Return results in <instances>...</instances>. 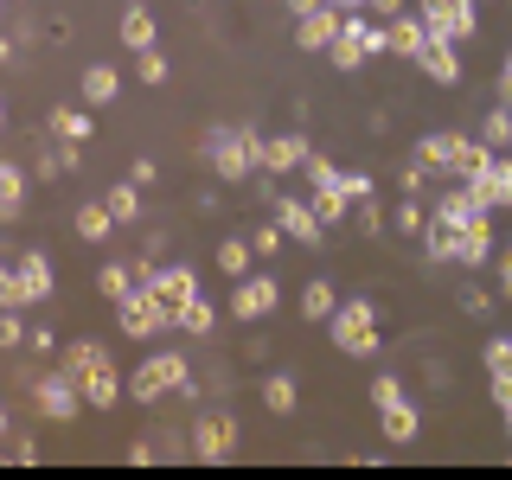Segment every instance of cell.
Returning <instances> with one entry per match:
<instances>
[{
  "label": "cell",
  "instance_id": "8",
  "mask_svg": "<svg viewBox=\"0 0 512 480\" xmlns=\"http://www.w3.org/2000/svg\"><path fill=\"white\" fill-rule=\"evenodd\" d=\"M32 404H39V416H52V423H71V416L84 410V391H77V378L58 365V372H45L32 384Z\"/></svg>",
  "mask_w": 512,
  "mask_h": 480
},
{
  "label": "cell",
  "instance_id": "47",
  "mask_svg": "<svg viewBox=\"0 0 512 480\" xmlns=\"http://www.w3.org/2000/svg\"><path fill=\"white\" fill-rule=\"evenodd\" d=\"M397 186H404V192H423V186H429V167L410 154V160H404V173H397Z\"/></svg>",
  "mask_w": 512,
  "mask_h": 480
},
{
  "label": "cell",
  "instance_id": "19",
  "mask_svg": "<svg viewBox=\"0 0 512 480\" xmlns=\"http://www.w3.org/2000/svg\"><path fill=\"white\" fill-rule=\"evenodd\" d=\"M480 199H487V212H506V205H512V154L500 148V154H493V167L487 173H480Z\"/></svg>",
  "mask_w": 512,
  "mask_h": 480
},
{
  "label": "cell",
  "instance_id": "52",
  "mask_svg": "<svg viewBox=\"0 0 512 480\" xmlns=\"http://www.w3.org/2000/svg\"><path fill=\"white\" fill-rule=\"evenodd\" d=\"M359 224H365V231H378V224H384V212H378L372 199H359Z\"/></svg>",
  "mask_w": 512,
  "mask_h": 480
},
{
  "label": "cell",
  "instance_id": "37",
  "mask_svg": "<svg viewBox=\"0 0 512 480\" xmlns=\"http://www.w3.org/2000/svg\"><path fill=\"white\" fill-rule=\"evenodd\" d=\"M96 288H103V301H122L128 288H135V269H128V263H103V269H96Z\"/></svg>",
  "mask_w": 512,
  "mask_h": 480
},
{
  "label": "cell",
  "instance_id": "24",
  "mask_svg": "<svg viewBox=\"0 0 512 480\" xmlns=\"http://www.w3.org/2000/svg\"><path fill=\"white\" fill-rule=\"evenodd\" d=\"M20 212H26V167L0 160V224H13Z\"/></svg>",
  "mask_w": 512,
  "mask_h": 480
},
{
  "label": "cell",
  "instance_id": "55",
  "mask_svg": "<svg viewBox=\"0 0 512 480\" xmlns=\"http://www.w3.org/2000/svg\"><path fill=\"white\" fill-rule=\"evenodd\" d=\"M365 13H404V0H365Z\"/></svg>",
  "mask_w": 512,
  "mask_h": 480
},
{
  "label": "cell",
  "instance_id": "9",
  "mask_svg": "<svg viewBox=\"0 0 512 480\" xmlns=\"http://www.w3.org/2000/svg\"><path fill=\"white\" fill-rule=\"evenodd\" d=\"M250 154H256V173H295L308 160V135H256L250 128Z\"/></svg>",
  "mask_w": 512,
  "mask_h": 480
},
{
  "label": "cell",
  "instance_id": "26",
  "mask_svg": "<svg viewBox=\"0 0 512 480\" xmlns=\"http://www.w3.org/2000/svg\"><path fill=\"white\" fill-rule=\"evenodd\" d=\"M71 224H77V237H84V244H109V231H116L109 205H96V199H90V205H77V218H71Z\"/></svg>",
  "mask_w": 512,
  "mask_h": 480
},
{
  "label": "cell",
  "instance_id": "54",
  "mask_svg": "<svg viewBox=\"0 0 512 480\" xmlns=\"http://www.w3.org/2000/svg\"><path fill=\"white\" fill-rule=\"evenodd\" d=\"M500 103H512V52H506V64H500Z\"/></svg>",
  "mask_w": 512,
  "mask_h": 480
},
{
  "label": "cell",
  "instance_id": "28",
  "mask_svg": "<svg viewBox=\"0 0 512 480\" xmlns=\"http://www.w3.org/2000/svg\"><path fill=\"white\" fill-rule=\"evenodd\" d=\"M423 256H429V263H455V224H448V218L423 224Z\"/></svg>",
  "mask_w": 512,
  "mask_h": 480
},
{
  "label": "cell",
  "instance_id": "31",
  "mask_svg": "<svg viewBox=\"0 0 512 480\" xmlns=\"http://www.w3.org/2000/svg\"><path fill=\"white\" fill-rule=\"evenodd\" d=\"M263 404L276 410V416H288V410L301 404V384L288 378V372H269V378H263Z\"/></svg>",
  "mask_w": 512,
  "mask_h": 480
},
{
  "label": "cell",
  "instance_id": "59",
  "mask_svg": "<svg viewBox=\"0 0 512 480\" xmlns=\"http://www.w3.org/2000/svg\"><path fill=\"white\" fill-rule=\"evenodd\" d=\"M500 416H506V442H512V404H506V410H500Z\"/></svg>",
  "mask_w": 512,
  "mask_h": 480
},
{
  "label": "cell",
  "instance_id": "12",
  "mask_svg": "<svg viewBox=\"0 0 512 480\" xmlns=\"http://www.w3.org/2000/svg\"><path fill=\"white\" fill-rule=\"evenodd\" d=\"M148 288L160 295V308H167V320L180 327V308H186L192 295H199V276H192L186 263H167V269H154V282H148Z\"/></svg>",
  "mask_w": 512,
  "mask_h": 480
},
{
  "label": "cell",
  "instance_id": "6",
  "mask_svg": "<svg viewBox=\"0 0 512 480\" xmlns=\"http://www.w3.org/2000/svg\"><path fill=\"white\" fill-rule=\"evenodd\" d=\"M480 0H416V13H423V26L436 32V39H455V45H468L474 32H480Z\"/></svg>",
  "mask_w": 512,
  "mask_h": 480
},
{
  "label": "cell",
  "instance_id": "15",
  "mask_svg": "<svg viewBox=\"0 0 512 480\" xmlns=\"http://www.w3.org/2000/svg\"><path fill=\"white\" fill-rule=\"evenodd\" d=\"M340 39V7H314L295 20V45L301 52H327V45Z\"/></svg>",
  "mask_w": 512,
  "mask_h": 480
},
{
  "label": "cell",
  "instance_id": "2",
  "mask_svg": "<svg viewBox=\"0 0 512 480\" xmlns=\"http://www.w3.org/2000/svg\"><path fill=\"white\" fill-rule=\"evenodd\" d=\"M327 340H333V352H346V359H372L378 352V308L365 295L340 301L333 320H327Z\"/></svg>",
  "mask_w": 512,
  "mask_h": 480
},
{
  "label": "cell",
  "instance_id": "16",
  "mask_svg": "<svg viewBox=\"0 0 512 480\" xmlns=\"http://www.w3.org/2000/svg\"><path fill=\"white\" fill-rule=\"evenodd\" d=\"M378 429H384V442H391V448H410L416 436H423V416H416L410 397H397V404L378 410Z\"/></svg>",
  "mask_w": 512,
  "mask_h": 480
},
{
  "label": "cell",
  "instance_id": "5",
  "mask_svg": "<svg viewBox=\"0 0 512 480\" xmlns=\"http://www.w3.org/2000/svg\"><path fill=\"white\" fill-rule=\"evenodd\" d=\"M116 327L128 333V340H154V333H173V320H167V308H160L154 288L135 282V288L116 301Z\"/></svg>",
  "mask_w": 512,
  "mask_h": 480
},
{
  "label": "cell",
  "instance_id": "60",
  "mask_svg": "<svg viewBox=\"0 0 512 480\" xmlns=\"http://www.w3.org/2000/svg\"><path fill=\"white\" fill-rule=\"evenodd\" d=\"M0 128H7V103H0Z\"/></svg>",
  "mask_w": 512,
  "mask_h": 480
},
{
  "label": "cell",
  "instance_id": "17",
  "mask_svg": "<svg viewBox=\"0 0 512 480\" xmlns=\"http://www.w3.org/2000/svg\"><path fill=\"white\" fill-rule=\"evenodd\" d=\"M13 269H20V288H26V301H52V288H58V269H52V256L26 250Z\"/></svg>",
  "mask_w": 512,
  "mask_h": 480
},
{
  "label": "cell",
  "instance_id": "36",
  "mask_svg": "<svg viewBox=\"0 0 512 480\" xmlns=\"http://www.w3.org/2000/svg\"><path fill=\"white\" fill-rule=\"evenodd\" d=\"M327 58H333V71H359V64L372 58V52H365V45H359V39H352V32L340 26V39L327 45Z\"/></svg>",
  "mask_w": 512,
  "mask_h": 480
},
{
  "label": "cell",
  "instance_id": "4",
  "mask_svg": "<svg viewBox=\"0 0 512 480\" xmlns=\"http://www.w3.org/2000/svg\"><path fill=\"white\" fill-rule=\"evenodd\" d=\"M205 160H212V173H218V180L244 186L250 173H256V154H250V128H231V122L205 128Z\"/></svg>",
  "mask_w": 512,
  "mask_h": 480
},
{
  "label": "cell",
  "instance_id": "39",
  "mask_svg": "<svg viewBox=\"0 0 512 480\" xmlns=\"http://www.w3.org/2000/svg\"><path fill=\"white\" fill-rule=\"evenodd\" d=\"M0 308H26V288H20V269L0 256Z\"/></svg>",
  "mask_w": 512,
  "mask_h": 480
},
{
  "label": "cell",
  "instance_id": "50",
  "mask_svg": "<svg viewBox=\"0 0 512 480\" xmlns=\"http://www.w3.org/2000/svg\"><path fill=\"white\" fill-rule=\"evenodd\" d=\"M7 442H13V461H20V468L39 461V442H32V436H7Z\"/></svg>",
  "mask_w": 512,
  "mask_h": 480
},
{
  "label": "cell",
  "instance_id": "34",
  "mask_svg": "<svg viewBox=\"0 0 512 480\" xmlns=\"http://www.w3.org/2000/svg\"><path fill=\"white\" fill-rule=\"evenodd\" d=\"M250 256H256V250H250V237H224V244H218V269L237 282V276H250Z\"/></svg>",
  "mask_w": 512,
  "mask_h": 480
},
{
  "label": "cell",
  "instance_id": "22",
  "mask_svg": "<svg viewBox=\"0 0 512 480\" xmlns=\"http://www.w3.org/2000/svg\"><path fill=\"white\" fill-rule=\"evenodd\" d=\"M116 90H122V77H116V64H90L84 77H77V96H84L90 109H103V103H116Z\"/></svg>",
  "mask_w": 512,
  "mask_h": 480
},
{
  "label": "cell",
  "instance_id": "33",
  "mask_svg": "<svg viewBox=\"0 0 512 480\" xmlns=\"http://www.w3.org/2000/svg\"><path fill=\"white\" fill-rule=\"evenodd\" d=\"M493 154H500V148H487V141H461V154H455V180H480V173L493 167Z\"/></svg>",
  "mask_w": 512,
  "mask_h": 480
},
{
  "label": "cell",
  "instance_id": "30",
  "mask_svg": "<svg viewBox=\"0 0 512 480\" xmlns=\"http://www.w3.org/2000/svg\"><path fill=\"white\" fill-rule=\"evenodd\" d=\"M308 205H314V218L327 224V231H333V224H340V218L352 212V199H346L340 186H314V192H308Z\"/></svg>",
  "mask_w": 512,
  "mask_h": 480
},
{
  "label": "cell",
  "instance_id": "3",
  "mask_svg": "<svg viewBox=\"0 0 512 480\" xmlns=\"http://www.w3.org/2000/svg\"><path fill=\"white\" fill-rule=\"evenodd\" d=\"M180 391H192V365L180 352H154V359H141L128 372V397L135 404H160V397H180Z\"/></svg>",
  "mask_w": 512,
  "mask_h": 480
},
{
  "label": "cell",
  "instance_id": "35",
  "mask_svg": "<svg viewBox=\"0 0 512 480\" xmlns=\"http://www.w3.org/2000/svg\"><path fill=\"white\" fill-rule=\"evenodd\" d=\"M480 141H487V148H512V103H493V109H487Z\"/></svg>",
  "mask_w": 512,
  "mask_h": 480
},
{
  "label": "cell",
  "instance_id": "49",
  "mask_svg": "<svg viewBox=\"0 0 512 480\" xmlns=\"http://www.w3.org/2000/svg\"><path fill=\"white\" fill-rule=\"evenodd\" d=\"M154 455H160V448H154V436H135V442H128V461H135V468H148Z\"/></svg>",
  "mask_w": 512,
  "mask_h": 480
},
{
  "label": "cell",
  "instance_id": "11",
  "mask_svg": "<svg viewBox=\"0 0 512 480\" xmlns=\"http://www.w3.org/2000/svg\"><path fill=\"white\" fill-rule=\"evenodd\" d=\"M416 71H423L429 84L455 90V84H461V45H455V39H436V32H429V45L416 52Z\"/></svg>",
  "mask_w": 512,
  "mask_h": 480
},
{
  "label": "cell",
  "instance_id": "41",
  "mask_svg": "<svg viewBox=\"0 0 512 480\" xmlns=\"http://www.w3.org/2000/svg\"><path fill=\"white\" fill-rule=\"evenodd\" d=\"M397 397H410V391H404V378H397V372H378V378H372V410L397 404Z\"/></svg>",
  "mask_w": 512,
  "mask_h": 480
},
{
  "label": "cell",
  "instance_id": "13",
  "mask_svg": "<svg viewBox=\"0 0 512 480\" xmlns=\"http://www.w3.org/2000/svg\"><path fill=\"white\" fill-rule=\"evenodd\" d=\"M269 205H276V224H282L288 237H301L308 250H314V244H327V224L314 218V205H308V199H282V192H276Z\"/></svg>",
  "mask_w": 512,
  "mask_h": 480
},
{
  "label": "cell",
  "instance_id": "10",
  "mask_svg": "<svg viewBox=\"0 0 512 480\" xmlns=\"http://www.w3.org/2000/svg\"><path fill=\"white\" fill-rule=\"evenodd\" d=\"M276 301H282V282H276V276H237V288H231V314H237V320L276 314Z\"/></svg>",
  "mask_w": 512,
  "mask_h": 480
},
{
  "label": "cell",
  "instance_id": "56",
  "mask_svg": "<svg viewBox=\"0 0 512 480\" xmlns=\"http://www.w3.org/2000/svg\"><path fill=\"white\" fill-rule=\"evenodd\" d=\"M314 7H327V0H288V13H295V20H301V13H314Z\"/></svg>",
  "mask_w": 512,
  "mask_h": 480
},
{
  "label": "cell",
  "instance_id": "32",
  "mask_svg": "<svg viewBox=\"0 0 512 480\" xmlns=\"http://www.w3.org/2000/svg\"><path fill=\"white\" fill-rule=\"evenodd\" d=\"M212 327H218L212 301H205V295H192L186 308H180V333H192V340H212Z\"/></svg>",
  "mask_w": 512,
  "mask_h": 480
},
{
  "label": "cell",
  "instance_id": "46",
  "mask_svg": "<svg viewBox=\"0 0 512 480\" xmlns=\"http://www.w3.org/2000/svg\"><path fill=\"white\" fill-rule=\"evenodd\" d=\"M340 192H346L352 205H359V199H372V173H365V167H359V173H340Z\"/></svg>",
  "mask_w": 512,
  "mask_h": 480
},
{
  "label": "cell",
  "instance_id": "53",
  "mask_svg": "<svg viewBox=\"0 0 512 480\" xmlns=\"http://www.w3.org/2000/svg\"><path fill=\"white\" fill-rule=\"evenodd\" d=\"M500 301H512V250L500 256Z\"/></svg>",
  "mask_w": 512,
  "mask_h": 480
},
{
  "label": "cell",
  "instance_id": "48",
  "mask_svg": "<svg viewBox=\"0 0 512 480\" xmlns=\"http://www.w3.org/2000/svg\"><path fill=\"white\" fill-rule=\"evenodd\" d=\"M461 314L487 320V314H493V295H480V288H461Z\"/></svg>",
  "mask_w": 512,
  "mask_h": 480
},
{
  "label": "cell",
  "instance_id": "1",
  "mask_svg": "<svg viewBox=\"0 0 512 480\" xmlns=\"http://www.w3.org/2000/svg\"><path fill=\"white\" fill-rule=\"evenodd\" d=\"M64 372L77 378V391H84V404H96V410H109V404H122L128 397V378L116 372V359H109L96 340H71L64 346Z\"/></svg>",
  "mask_w": 512,
  "mask_h": 480
},
{
  "label": "cell",
  "instance_id": "58",
  "mask_svg": "<svg viewBox=\"0 0 512 480\" xmlns=\"http://www.w3.org/2000/svg\"><path fill=\"white\" fill-rule=\"evenodd\" d=\"M7 429H13V416H7V404H0V436H7Z\"/></svg>",
  "mask_w": 512,
  "mask_h": 480
},
{
  "label": "cell",
  "instance_id": "27",
  "mask_svg": "<svg viewBox=\"0 0 512 480\" xmlns=\"http://www.w3.org/2000/svg\"><path fill=\"white\" fill-rule=\"evenodd\" d=\"M103 205H109V218H116V224H141V186H135V180L109 186V192H103Z\"/></svg>",
  "mask_w": 512,
  "mask_h": 480
},
{
  "label": "cell",
  "instance_id": "40",
  "mask_svg": "<svg viewBox=\"0 0 512 480\" xmlns=\"http://www.w3.org/2000/svg\"><path fill=\"white\" fill-rule=\"evenodd\" d=\"M301 173H308V192L314 186H340V167H333L327 154H308V160H301Z\"/></svg>",
  "mask_w": 512,
  "mask_h": 480
},
{
  "label": "cell",
  "instance_id": "42",
  "mask_svg": "<svg viewBox=\"0 0 512 480\" xmlns=\"http://www.w3.org/2000/svg\"><path fill=\"white\" fill-rule=\"evenodd\" d=\"M135 77H141V84H167V58H160V52H135Z\"/></svg>",
  "mask_w": 512,
  "mask_h": 480
},
{
  "label": "cell",
  "instance_id": "7",
  "mask_svg": "<svg viewBox=\"0 0 512 480\" xmlns=\"http://www.w3.org/2000/svg\"><path fill=\"white\" fill-rule=\"evenodd\" d=\"M237 455V416L231 410H212L192 423V461H231Z\"/></svg>",
  "mask_w": 512,
  "mask_h": 480
},
{
  "label": "cell",
  "instance_id": "43",
  "mask_svg": "<svg viewBox=\"0 0 512 480\" xmlns=\"http://www.w3.org/2000/svg\"><path fill=\"white\" fill-rule=\"evenodd\" d=\"M282 244H288V231H282V224H263V231H250V250H256V256H276Z\"/></svg>",
  "mask_w": 512,
  "mask_h": 480
},
{
  "label": "cell",
  "instance_id": "20",
  "mask_svg": "<svg viewBox=\"0 0 512 480\" xmlns=\"http://www.w3.org/2000/svg\"><path fill=\"white\" fill-rule=\"evenodd\" d=\"M45 135H52V141H71V148H84V141L96 135V128H90V103H84V109H52V116H45Z\"/></svg>",
  "mask_w": 512,
  "mask_h": 480
},
{
  "label": "cell",
  "instance_id": "23",
  "mask_svg": "<svg viewBox=\"0 0 512 480\" xmlns=\"http://www.w3.org/2000/svg\"><path fill=\"white\" fill-rule=\"evenodd\" d=\"M116 39L128 45V52H154V13L141 7V0H135V7H122V26H116Z\"/></svg>",
  "mask_w": 512,
  "mask_h": 480
},
{
  "label": "cell",
  "instance_id": "38",
  "mask_svg": "<svg viewBox=\"0 0 512 480\" xmlns=\"http://www.w3.org/2000/svg\"><path fill=\"white\" fill-rule=\"evenodd\" d=\"M480 359H487V378H512V333H493L480 346Z\"/></svg>",
  "mask_w": 512,
  "mask_h": 480
},
{
  "label": "cell",
  "instance_id": "29",
  "mask_svg": "<svg viewBox=\"0 0 512 480\" xmlns=\"http://www.w3.org/2000/svg\"><path fill=\"white\" fill-rule=\"evenodd\" d=\"M333 308H340L333 282H308V288H301V320H320V327H327V320H333Z\"/></svg>",
  "mask_w": 512,
  "mask_h": 480
},
{
  "label": "cell",
  "instance_id": "44",
  "mask_svg": "<svg viewBox=\"0 0 512 480\" xmlns=\"http://www.w3.org/2000/svg\"><path fill=\"white\" fill-rule=\"evenodd\" d=\"M0 346H26V320H20V308H0Z\"/></svg>",
  "mask_w": 512,
  "mask_h": 480
},
{
  "label": "cell",
  "instance_id": "61",
  "mask_svg": "<svg viewBox=\"0 0 512 480\" xmlns=\"http://www.w3.org/2000/svg\"><path fill=\"white\" fill-rule=\"evenodd\" d=\"M506 7H512V0H506Z\"/></svg>",
  "mask_w": 512,
  "mask_h": 480
},
{
  "label": "cell",
  "instance_id": "45",
  "mask_svg": "<svg viewBox=\"0 0 512 480\" xmlns=\"http://www.w3.org/2000/svg\"><path fill=\"white\" fill-rule=\"evenodd\" d=\"M397 224H404L410 237H423V224H429V218H423V205H416V192H404V205H397Z\"/></svg>",
  "mask_w": 512,
  "mask_h": 480
},
{
  "label": "cell",
  "instance_id": "21",
  "mask_svg": "<svg viewBox=\"0 0 512 480\" xmlns=\"http://www.w3.org/2000/svg\"><path fill=\"white\" fill-rule=\"evenodd\" d=\"M423 45H429V26H423V13H391V52L416 64V52H423Z\"/></svg>",
  "mask_w": 512,
  "mask_h": 480
},
{
  "label": "cell",
  "instance_id": "14",
  "mask_svg": "<svg viewBox=\"0 0 512 480\" xmlns=\"http://www.w3.org/2000/svg\"><path fill=\"white\" fill-rule=\"evenodd\" d=\"M461 141H468V135H455V128H429V135L416 141V160H423L429 173H448V180H455V154H461Z\"/></svg>",
  "mask_w": 512,
  "mask_h": 480
},
{
  "label": "cell",
  "instance_id": "18",
  "mask_svg": "<svg viewBox=\"0 0 512 480\" xmlns=\"http://www.w3.org/2000/svg\"><path fill=\"white\" fill-rule=\"evenodd\" d=\"M487 256H493V224H487V218L461 224V231H455V263H461V269H480Z\"/></svg>",
  "mask_w": 512,
  "mask_h": 480
},
{
  "label": "cell",
  "instance_id": "51",
  "mask_svg": "<svg viewBox=\"0 0 512 480\" xmlns=\"http://www.w3.org/2000/svg\"><path fill=\"white\" fill-rule=\"evenodd\" d=\"M26 346H39V352H52V346H58V333H52V327H26Z\"/></svg>",
  "mask_w": 512,
  "mask_h": 480
},
{
  "label": "cell",
  "instance_id": "57",
  "mask_svg": "<svg viewBox=\"0 0 512 480\" xmlns=\"http://www.w3.org/2000/svg\"><path fill=\"white\" fill-rule=\"evenodd\" d=\"M13 58V39H7V32H0V64H7Z\"/></svg>",
  "mask_w": 512,
  "mask_h": 480
},
{
  "label": "cell",
  "instance_id": "25",
  "mask_svg": "<svg viewBox=\"0 0 512 480\" xmlns=\"http://www.w3.org/2000/svg\"><path fill=\"white\" fill-rule=\"evenodd\" d=\"M32 173H39V180L77 173V148H71V141H52V135H45V148H39V160H32Z\"/></svg>",
  "mask_w": 512,
  "mask_h": 480
}]
</instances>
